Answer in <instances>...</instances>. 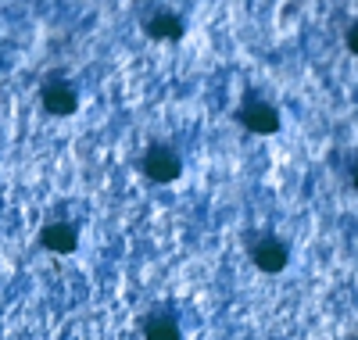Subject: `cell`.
<instances>
[{
    "label": "cell",
    "instance_id": "1",
    "mask_svg": "<svg viewBox=\"0 0 358 340\" xmlns=\"http://www.w3.org/2000/svg\"><path fill=\"white\" fill-rule=\"evenodd\" d=\"M236 122L248 129V133H255V136H273V133H280V126H283V118H280V108L276 104H268L265 97H244V104L236 108Z\"/></svg>",
    "mask_w": 358,
    "mask_h": 340
},
{
    "label": "cell",
    "instance_id": "2",
    "mask_svg": "<svg viewBox=\"0 0 358 340\" xmlns=\"http://www.w3.org/2000/svg\"><path fill=\"white\" fill-rule=\"evenodd\" d=\"M140 172L151 183H176L183 176V158H179V150L169 147V143H151L140 158Z\"/></svg>",
    "mask_w": 358,
    "mask_h": 340
},
{
    "label": "cell",
    "instance_id": "3",
    "mask_svg": "<svg viewBox=\"0 0 358 340\" xmlns=\"http://www.w3.org/2000/svg\"><path fill=\"white\" fill-rule=\"evenodd\" d=\"M40 104L47 108V115H57V118H69L79 111V90L62 79V76H50L43 86H40Z\"/></svg>",
    "mask_w": 358,
    "mask_h": 340
},
{
    "label": "cell",
    "instance_id": "4",
    "mask_svg": "<svg viewBox=\"0 0 358 340\" xmlns=\"http://www.w3.org/2000/svg\"><path fill=\"white\" fill-rule=\"evenodd\" d=\"M251 262H255L262 272L276 276V272H283L287 262H290V247H287L280 236L265 233V236H258V240L251 243Z\"/></svg>",
    "mask_w": 358,
    "mask_h": 340
},
{
    "label": "cell",
    "instance_id": "5",
    "mask_svg": "<svg viewBox=\"0 0 358 340\" xmlns=\"http://www.w3.org/2000/svg\"><path fill=\"white\" fill-rule=\"evenodd\" d=\"M40 243L50 255H72L79 247V229L72 222H47L40 229Z\"/></svg>",
    "mask_w": 358,
    "mask_h": 340
},
{
    "label": "cell",
    "instance_id": "6",
    "mask_svg": "<svg viewBox=\"0 0 358 340\" xmlns=\"http://www.w3.org/2000/svg\"><path fill=\"white\" fill-rule=\"evenodd\" d=\"M143 33L147 36H151V40H179V36H183L187 33V25H183V15H176V11H151V15H147L143 18Z\"/></svg>",
    "mask_w": 358,
    "mask_h": 340
},
{
    "label": "cell",
    "instance_id": "7",
    "mask_svg": "<svg viewBox=\"0 0 358 340\" xmlns=\"http://www.w3.org/2000/svg\"><path fill=\"white\" fill-rule=\"evenodd\" d=\"M140 330H143V340H183V330H179L172 312H151Z\"/></svg>",
    "mask_w": 358,
    "mask_h": 340
},
{
    "label": "cell",
    "instance_id": "8",
    "mask_svg": "<svg viewBox=\"0 0 358 340\" xmlns=\"http://www.w3.org/2000/svg\"><path fill=\"white\" fill-rule=\"evenodd\" d=\"M348 50L358 54V22H351V29H348Z\"/></svg>",
    "mask_w": 358,
    "mask_h": 340
},
{
    "label": "cell",
    "instance_id": "9",
    "mask_svg": "<svg viewBox=\"0 0 358 340\" xmlns=\"http://www.w3.org/2000/svg\"><path fill=\"white\" fill-rule=\"evenodd\" d=\"M351 183H355V190H358V162L351 165Z\"/></svg>",
    "mask_w": 358,
    "mask_h": 340
}]
</instances>
